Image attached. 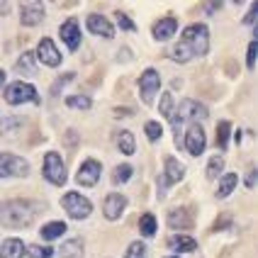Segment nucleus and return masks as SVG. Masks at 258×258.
<instances>
[{
    "instance_id": "obj_1",
    "label": "nucleus",
    "mask_w": 258,
    "mask_h": 258,
    "mask_svg": "<svg viewBox=\"0 0 258 258\" xmlns=\"http://www.w3.org/2000/svg\"><path fill=\"white\" fill-rule=\"evenodd\" d=\"M210 49V32L205 25H190L183 29V39L178 42V46L173 49V58L178 63H185L192 56H205Z\"/></svg>"
},
{
    "instance_id": "obj_2",
    "label": "nucleus",
    "mask_w": 258,
    "mask_h": 258,
    "mask_svg": "<svg viewBox=\"0 0 258 258\" xmlns=\"http://www.w3.org/2000/svg\"><path fill=\"white\" fill-rule=\"evenodd\" d=\"M37 210L39 205L29 200H10L0 205V224L10 227V229H22V227H29L37 217Z\"/></svg>"
},
{
    "instance_id": "obj_3",
    "label": "nucleus",
    "mask_w": 258,
    "mask_h": 258,
    "mask_svg": "<svg viewBox=\"0 0 258 258\" xmlns=\"http://www.w3.org/2000/svg\"><path fill=\"white\" fill-rule=\"evenodd\" d=\"M61 205H63V210H66L73 219H86V217L93 212L90 200L83 198L81 192H66V195H63V200H61Z\"/></svg>"
},
{
    "instance_id": "obj_4",
    "label": "nucleus",
    "mask_w": 258,
    "mask_h": 258,
    "mask_svg": "<svg viewBox=\"0 0 258 258\" xmlns=\"http://www.w3.org/2000/svg\"><path fill=\"white\" fill-rule=\"evenodd\" d=\"M44 178L49 183H54V185H63L66 183V166H63L61 156L54 154V151H49L44 156Z\"/></svg>"
},
{
    "instance_id": "obj_5",
    "label": "nucleus",
    "mask_w": 258,
    "mask_h": 258,
    "mask_svg": "<svg viewBox=\"0 0 258 258\" xmlns=\"http://www.w3.org/2000/svg\"><path fill=\"white\" fill-rule=\"evenodd\" d=\"M5 100L10 102V105H22V102H39V98H37V90L29 86V83L17 81L13 86H8V90H5Z\"/></svg>"
},
{
    "instance_id": "obj_6",
    "label": "nucleus",
    "mask_w": 258,
    "mask_h": 258,
    "mask_svg": "<svg viewBox=\"0 0 258 258\" xmlns=\"http://www.w3.org/2000/svg\"><path fill=\"white\" fill-rule=\"evenodd\" d=\"M29 163L15 154H0V180L10 175H27Z\"/></svg>"
},
{
    "instance_id": "obj_7",
    "label": "nucleus",
    "mask_w": 258,
    "mask_h": 258,
    "mask_svg": "<svg viewBox=\"0 0 258 258\" xmlns=\"http://www.w3.org/2000/svg\"><path fill=\"white\" fill-rule=\"evenodd\" d=\"M158 88H161V76H158L156 69H146L142 73V78H139V90H142V100L146 105H151L154 102V95L158 93Z\"/></svg>"
},
{
    "instance_id": "obj_8",
    "label": "nucleus",
    "mask_w": 258,
    "mask_h": 258,
    "mask_svg": "<svg viewBox=\"0 0 258 258\" xmlns=\"http://www.w3.org/2000/svg\"><path fill=\"white\" fill-rule=\"evenodd\" d=\"M100 171L102 166L95 161V158H88L81 163V168L76 173V180H78V185H86V187H93L98 180H100Z\"/></svg>"
},
{
    "instance_id": "obj_9",
    "label": "nucleus",
    "mask_w": 258,
    "mask_h": 258,
    "mask_svg": "<svg viewBox=\"0 0 258 258\" xmlns=\"http://www.w3.org/2000/svg\"><path fill=\"white\" fill-rule=\"evenodd\" d=\"M205 132H202V127L198 124V122H192L190 127H187L185 132V149L190 156H200L202 151H205Z\"/></svg>"
},
{
    "instance_id": "obj_10",
    "label": "nucleus",
    "mask_w": 258,
    "mask_h": 258,
    "mask_svg": "<svg viewBox=\"0 0 258 258\" xmlns=\"http://www.w3.org/2000/svg\"><path fill=\"white\" fill-rule=\"evenodd\" d=\"M175 117L183 122V119H207V107L200 105L198 100H183L180 107L175 110Z\"/></svg>"
},
{
    "instance_id": "obj_11",
    "label": "nucleus",
    "mask_w": 258,
    "mask_h": 258,
    "mask_svg": "<svg viewBox=\"0 0 258 258\" xmlns=\"http://www.w3.org/2000/svg\"><path fill=\"white\" fill-rule=\"evenodd\" d=\"M124 207H127V198L124 195H119V192H112V195H107L105 198V205H102V212L107 219H119L122 212H124Z\"/></svg>"
},
{
    "instance_id": "obj_12",
    "label": "nucleus",
    "mask_w": 258,
    "mask_h": 258,
    "mask_svg": "<svg viewBox=\"0 0 258 258\" xmlns=\"http://www.w3.org/2000/svg\"><path fill=\"white\" fill-rule=\"evenodd\" d=\"M61 39L66 42V46L76 51L78 46H81V29H78V20L71 17V20H66L63 25H61Z\"/></svg>"
},
{
    "instance_id": "obj_13",
    "label": "nucleus",
    "mask_w": 258,
    "mask_h": 258,
    "mask_svg": "<svg viewBox=\"0 0 258 258\" xmlns=\"http://www.w3.org/2000/svg\"><path fill=\"white\" fill-rule=\"evenodd\" d=\"M42 63H46V66H58L61 63V54L56 51V46H54V42L46 37V39H42L39 42V46H37V56Z\"/></svg>"
},
{
    "instance_id": "obj_14",
    "label": "nucleus",
    "mask_w": 258,
    "mask_h": 258,
    "mask_svg": "<svg viewBox=\"0 0 258 258\" xmlns=\"http://www.w3.org/2000/svg\"><path fill=\"white\" fill-rule=\"evenodd\" d=\"M44 17V5L42 3H25L20 8V20L25 27H32V25H39Z\"/></svg>"
},
{
    "instance_id": "obj_15",
    "label": "nucleus",
    "mask_w": 258,
    "mask_h": 258,
    "mask_svg": "<svg viewBox=\"0 0 258 258\" xmlns=\"http://www.w3.org/2000/svg\"><path fill=\"white\" fill-rule=\"evenodd\" d=\"M88 29L93 32V34H100L105 39H112L115 37V29L112 25L102 17V15H88Z\"/></svg>"
},
{
    "instance_id": "obj_16",
    "label": "nucleus",
    "mask_w": 258,
    "mask_h": 258,
    "mask_svg": "<svg viewBox=\"0 0 258 258\" xmlns=\"http://www.w3.org/2000/svg\"><path fill=\"white\" fill-rule=\"evenodd\" d=\"M175 29H178V20L173 15H168V17L158 20L156 25H154V37H156L158 42H166V39H171L173 34H175Z\"/></svg>"
},
{
    "instance_id": "obj_17",
    "label": "nucleus",
    "mask_w": 258,
    "mask_h": 258,
    "mask_svg": "<svg viewBox=\"0 0 258 258\" xmlns=\"http://www.w3.org/2000/svg\"><path fill=\"white\" fill-rule=\"evenodd\" d=\"M168 224L173 229H190L192 227V217L185 207H178V210H171L168 212Z\"/></svg>"
},
{
    "instance_id": "obj_18",
    "label": "nucleus",
    "mask_w": 258,
    "mask_h": 258,
    "mask_svg": "<svg viewBox=\"0 0 258 258\" xmlns=\"http://www.w3.org/2000/svg\"><path fill=\"white\" fill-rule=\"evenodd\" d=\"M25 251H27V246L20 239H5L0 246V258H22Z\"/></svg>"
},
{
    "instance_id": "obj_19",
    "label": "nucleus",
    "mask_w": 258,
    "mask_h": 258,
    "mask_svg": "<svg viewBox=\"0 0 258 258\" xmlns=\"http://www.w3.org/2000/svg\"><path fill=\"white\" fill-rule=\"evenodd\" d=\"M183 175H185V166L180 163V161H175L173 156L166 158V183H178V180H183Z\"/></svg>"
},
{
    "instance_id": "obj_20",
    "label": "nucleus",
    "mask_w": 258,
    "mask_h": 258,
    "mask_svg": "<svg viewBox=\"0 0 258 258\" xmlns=\"http://www.w3.org/2000/svg\"><path fill=\"white\" fill-rule=\"evenodd\" d=\"M239 183V178H236V173H227L224 178H222V183L217 187V198L219 200H224V198H229L231 192H234V187Z\"/></svg>"
},
{
    "instance_id": "obj_21",
    "label": "nucleus",
    "mask_w": 258,
    "mask_h": 258,
    "mask_svg": "<svg viewBox=\"0 0 258 258\" xmlns=\"http://www.w3.org/2000/svg\"><path fill=\"white\" fill-rule=\"evenodd\" d=\"M58 256L61 258H81L83 256V241H81V239L66 241V244L58 248Z\"/></svg>"
},
{
    "instance_id": "obj_22",
    "label": "nucleus",
    "mask_w": 258,
    "mask_h": 258,
    "mask_svg": "<svg viewBox=\"0 0 258 258\" xmlns=\"http://www.w3.org/2000/svg\"><path fill=\"white\" fill-rule=\"evenodd\" d=\"M168 246L171 248H175V251H185V253H190V251H195L198 248V241L195 239H190V236H171L168 239Z\"/></svg>"
},
{
    "instance_id": "obj_23",
    "label": "nucleus",
    "mask_w": 258,
    "mask_h": 258,
    "mask_svg": "<svg viewBox=\"0 0 258 258\" xmlns=\"http://www.w3.org/2000/svg\"><path fill=\"white\" fill-rule=\"evenodd\" d=\"M117 146H119V151H122L124 156H132V154H134V134L127 132V129L117 132Z\"/></svg>"
},
{
    "instance_id": "obj_24",
    "label": "nucleus",
    "mask_w": 258,
    "mask_h": 258,
    "mask_svg": "<svg viewBox=\"0 0 258 258\" xmlns=\"http://www.w3.org/2000/svg\"><path fill=\"white\" fill-rule=\"evenodd\" d=\"M15 71L17 73H27V76H34V73H37V69H34V54H32V51H25L22 56L17 58Z\"/></svg>"
},
{
    "instance_id": "obj_25",
    "label": "nucleus",
    "mask_w": 258,
    "mask_h": 258,
    "mask_svg": "<svg viewBox=\"0 0 258 258\" xmlns=\"http://www.w3.org/2000/svg\"><path fill=\"white\" fill-rule=\"evenodd\" d=\"M66 231V224L63 222H51V224H46V227H42V239H46V241H51V239H58L61 234Z\"/></svg>"
},
{
    "instance_id": "obj_26",
    "label": "nucleus",
    "mask_w": 258,
    "mask_h": 258,
    "mask_svg": "<svg viewBox=\"0 0 258 258\" xmlns=\"http://www.w3.org/2000/svg\"><path fill=\"white\" fill-rule=\"evenodd\" d=\"M139 231H142L144 236H154V234H156V217L151 215V212H146V215L139 219Z\"/></svg>"
},
{
    "instance_id": "obj_27",
    "label": "nucleus",
    "mask_w": 258,
    "mask_h": 258,
    "mask_svg": "<svg viewBox=\"0 0 258 258\" xmlns=\"http://www.w3.org/2000/svg\"><path fill=\"white\" fill-rule=\"evenodd\" d=\"M229 132H231V124L229 122H219L217 124V146L224 151L227 144H229Z\"/></svg>"
},
{
    "instance_id": "obj_28",
    "label": "nucleus",
    "mask_w": 258,
    "mask_h": 258,
    "mask_svg": "<svg viewBox=\"0 0 258 258\" xmlns=\"http://www.w3.org/2000/svg\"><path fill=\"white\" fill-rule=\"evenodd\" d=\"M222 168H224V158H222V156H212V158H210V166H207V178H210V180H215L217 175L222 173Z\"/></svg>"
},
{
    "instance_id": "obj_29",
    "label": "nucleus",
    "mask_w": 258,
    "mask_h": 258,
    "mask_svg": "<svg viewBox=\"0 0 258 258\" xmlns=\"http://www.w3.org/2000/svg\"><path fill=\"white\" fill-rule=\"evenodd\" d=\"M66 105H69V107H76V110H90L93 102H90L88 95H71V98L66 100Z\"/></svg>"
},
{
    "instance_id": "obj_30",
    "label": "nucleus",
    "mask_w": 258,
    "mask_h": 258,
    "mask_svg": "<svg viewBox=\"0 0 258 258\" xmlns=\"http://www.w3.org/2000/svg\"><path fill=\"white\" fill-rule=\"evenodd\" d=\"M129 178H132V166H117L115 173H112V183H127Z\"/></svg>"
},
{
    "instance_id": "obj_31",
    "label": "nucleus",
    "mask_w": 258,
    "mask_h": 258,
    "mask_svg": "<svg viewBox=\"0 0 258 258\" xmlns=\"http://www.w3.org/2000/svg\"><path fill=\"white\" fill-rule=\"evenodd\" d=\"M144 132H146L149 142H158V139H161V134H163V129H161V124H158V122H146Z\"/></svg>"
},
{
    "instance_id": "obj_32",
    "label": "nucleus",
    "mask_w": 258,
    "mask_h": 258,
    "mask_svg": "<svg viewBox=\"0 0 258 258\" xmlns=\"http://www.w3.org/2000/svg\"><path fill=\"white\" fill-rule=\"evenodd\" d=\"M29 258H51L54 256V248L49 246H29Z\"/></svg>"
},
{
    "instance_id": "obj_33",
    "label": "nucleus",
    "mask_w": 258,
    "mask_h": 258,
    "mask_svg": "<svg viewBox=\"0 0 258 258\" xmlns=\"http://www.w3.org/2000/svg\"><path fill=\"white\" fill-rule=\"evenodd\" d=\"M158 110H161V115H163V117H171L173 115V95H171V93H163Z\"/></svg>"
},
{
    "instance_id": "obj_34",
    "label": "nucleus",
    "mask_w": 258,
    "mask_h": 258,
    "mask_svg": "<svg viewBox=\"0 0 258 258\" xmlns=\"http://www.w3.org/2000/svg\"><path fill=\"white\" fill-rule=\"evenodd\" d=\"M144 253H146V246H144L142 241H134V244L127 248V256L124 258H144Z\"/></svg>"
},
{
    "instance_id": "obj_35",
    "label": "nucleus",
    "mask_w": 258,
    "mask_h": 258,
    "mask_svg": "<svg viewBox=\"0 0 258 258\" xmlns=\"http://www.w3.org/2000/svg\"><path fill=\"white\" fill-rule=\"evenodd\" d=\"M73 76H76V73H63L61 78H56V81H54V86H51V95H58V90L66 86L69 81H73Z\"/></svg>"
},
{
    "instance_id": "obj_36",
    "label": "nucleus",
    "mask_w": 258,
    "mask_h": 258,
    "mask_svg": "<svg viewBox=\"0 0 258 258\" xmlns=\"http://www.w3.org/2000/svg\"><path fill=\"white\" fill-rule=\"evenodd\" d=\"M256 58H258V42H251L248 44V56H246L248 69H256Z\"/></svg>"
},
{
    "instance_id": "obj_37",
    "label": "nucleus",
    "mask_w": 258,
    "mask_h": 258,
    "mask_svg": "<svg viewBox=\"0 0 258 258\" xmlns=\"http://www.w3.org/2000/svg\"><path fill=\"white\" fill-rule=\"evenodd\" d=\"M115 17H117V22H119V27H122V29H127V32H132V29H134V22H132L124 13H117Z\"/></svg>"
},
{
    "instance_id": "obj_38",
    "label": "nucleus",
    "mask_w": 258,
    "mask_h": 258,
    "mask_svg": "<svg viewBox=\"0 0 258 258\" xmlns=\"http://www.w3.org/2000/svg\"><path fill=\"white\" fill-rule=\"evenodd\" d=\"M256 17H258V5H251V10H248V15H246V25H253L256 22Z\"/></svg>"
},
{
    "instance_id": "obj_39",
    "label": "nucleus",
    "mask_w": 258,
    "mask_h": 258,
    "mask_svg": "<svg viewBox=\"0 0 258 258\" xmlns=\"http://www.w3.org/2000/svg\"><path fill=\"white\" fill-rule=\"evenodd\" d=\"M229 222H231V215H224L222 219H219V222H215V231L222 229V227H224V224H229Z\"/></svg>"
},
{
    "instance_id": "obj_40",
    "label": "nucleus",
    "mask_w": 258,
    "mask_h": 258,
    "mask_svg": "<svg viewBox=\"0 0 258 258\" xmlns=\"http://www.w3.org/2000/svg\"><path fill=\"white\" fill-rule=\"evenodd\" d=\"M132 115V110H129V107H117L115 110V117H129Z\"/></svg>"
},
{
    "instance_id": "obj_41",
    "label": "nucleus",
    "mask_w": 258,
    "mask_h": 258,
    "mask_svg": "<svg viewBox=\"0 0 258 258\" xmlns=\"http://www.w3.org/2000/svg\"><path fill=\"white\" fill-rule=\"evenodd\" d=\"M246 185H248V187H253V185H256V171H251V173H248V178H246Z\"/></svg>"
},
{
    "instance_id": "obj_42",
    "label": "nucleus",
    "mask_w": 258,
    "mask_h": 258,
    "mask_svg": "<svg viewBox=\"0 0 258 258\" xmlns=\"http://www.w3.org/2000/svg\"><path fill=\"white\" fill-rule=\"evenodd\" d=\"M8 10H10V5L8 3H0V13H8Z\"/></svg>"
},
{
    "instance_id": "obj_43",
    "label": "nucleus",
    "mask_w": 258,
    "mask_h": 258,
    "mask_svg": "<svg viewBox=\"0 0 258 258\" xmlns=\"http://www.w3.org/2000/svg\"><path fill=\"white\" fill-rule=\"evenodd\" d=\"M3 86H5V71H0V90H3Z\"/></svg>"
}]
</instances>
